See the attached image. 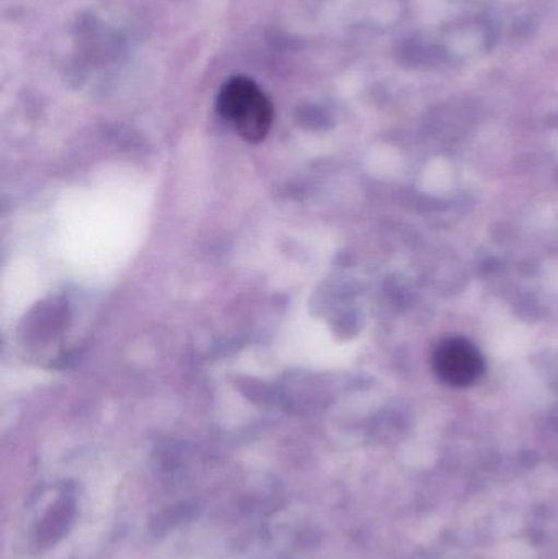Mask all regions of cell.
Returning <instances> with one entry per match:
<instances>
[{
  "mask_svg": "<svg viewBox=\"0 0 558 559\" xmlns=\"http://www.w3.org/2000/svg\"><path fill=\"white\" fill-rule=\"evenodd\" d=\"M219 115L248 143H261L274 123V107L264 92L248 78L226 82L216 102Z\"/></svg>",
  "mask_w": 558,
  "mask_h": 559,
  "instance_id": "1",
  "label": "cell"
},
{
  "mask_svg": "<svg viewBox=\"0 0 558 559\" xmlns=\"http://www.w3.org/2000/svg\"><path fill=\"white\" fill-rule=\"evenodd\" d=\"M436 373L452 386H468L484 373V358L471 342L461 337L446 338L432 358Z\"/></svg>",
  "mask_w": 558,
  "mask_h": 559,
  "instance_id": "2",
  "label": "cell"
}]
</instances>
